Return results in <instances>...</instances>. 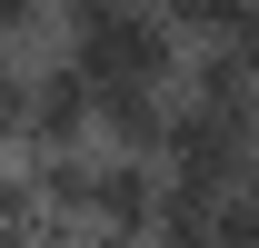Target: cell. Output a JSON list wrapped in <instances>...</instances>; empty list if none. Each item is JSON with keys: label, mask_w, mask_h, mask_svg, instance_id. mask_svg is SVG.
Returning a JSON list of instances; mask_svg holds the SVG:
<instances>
[{"label": "cell", "mask_w": 259, "mask_h": 248, "mask_svg": "<svg viewBox=\"0 0 259 248\" xmlns=\"http://www.w3.org/2000/svg\"><path fill=\"white\" fill-rule=\"evenodd\" d=\"M90 139V70L70 50H40L30 60V119H20V149H80Z\"/></svg>", "instance_id": "2"}, {"label": "cell", "mask_w": 259, "mask_h": 248, "mask_svg": "<svg viewBox=\"0 0 259 248\" xmlns=\"http://www.w3.org/2000/svg\"><path fill=\"white\" fill-rule=\"evenodd\" d=\"M169 99H180V90H160V80H90V139H100V149H140V159H160Z\"/></svg>", "instance_id": "4"}, {"label": "cell", "mask_w": 259, "mask_h": 248, "mask_svg": "<svg viewBox=\"0 0 259 248\" xmlns=\"http://www.w3.org/2000/svg\"><path fill=\"white\" fill-rule=\"evenodd\" d=\"M150 10H160L180 40H229L239 20H249V0H150Z\"/></svg>", "instance_id": "7"}, {"label": "cell", "mask_w": 259, "mask_h": 248, "mask_svg": "<svg viewBox=\"0 0 259 248\" xmlns=\"http://www.w3.org/2000/svg\"><path fill=\"white\" fill-rule=\"evenodd\" d=\"M0 40L10 50H60V0H0Z\"/></svg>", "instance_id": "8"}, {"label": "cell", "mask_w": 259, "mask_h": 248, "mask_svg": "<svg viewBox=\"0 0 259 248\" xmlns=\"http://www.w3.org/2000/svg\"><path fill=\"white\" fill-rule=\"evenodd\" d=\"M249 149H259V139H239L220 109L169 99V129H160V179H169V189H199V199H220V189H239Z\"/></svg>", "instance_id": "1"}, {"label": "cell", "mask_w": 259, "mask_h": 248, "mask_svg": "<svg viewBox=\"0 0 259 248\" xmlns=\"http://www.w3.org/2000/svg\"><path fill=\"white\" fill-rule=\"evenodd\" d=\"M209 248H259V189H220L209 199Z\"/></svg>", "instance_id": "9"}, {"label": "cell", "mask_w": 259, "mask_h": 248, "mask_svg": "<svg viewBox=\"0 0 259 248\" xmlns=\"http://www.w3.org/2000/svg\"><path fill=\"white\" fill-rule=\"evenodd\" d=\"M90 139H80V149H20V169H30V189H40V209L50 218H70V228H80V209H90Z\"/></svg>", "instance_id": "5"}, {"label": "cell", "mask_w": 259, "mask_h": 248, "mask_svg": "<svg viewBox=\"0 0 259 248\" xmlns=\"http://www.w3.org/2000/svg\"><path fill=\"white\" fill-rule=\"evenodd\" d=\"M140 248H209V199H199V189H169V179H160V209H150Z\"/></svg>", "instance_id": "6"}, {"label": "cell", "mask_w": 259, "mask_h": 248, "mask_svg": "<svg viewBox=\"0 0 259 248\" xmlns=\"http://www.w3.org/2000/svg\"><path fill=\"white\" fill-rule=\"evenodd\" d=\"M80 248H140V238H120V228H80Z\"/></svg>", "instance_id": "10"}, {"label": "cell", "mask_w": 259, "mask_h": 248, "mask_svg": "<svg viewBox=\"0 0 259 248\" xmlns=\"http://www.w3.org/2000/svg\"><path fill=\"white\" fill-rule=\"evenodd\" d=\"M0 50H10V40H0Z\"/></svg>", "instance_id": "11"}, {"label": "cell", "mask_w": 259, "mask_h": 248, "mask_svg": "<svg viewBox=\"0 0 259 248\" xmlns=\"http://www.w3.org/2000/svg\"><path fill=\"white\" fill-rule=\"evenodd\" d=\"M249 10H259V0H249Z\"/></svg>", "instance_id": "12"}, {"label": "cell", "mask_w": 259, "mask_h": 248, "mask_svg": "<svg viewBox=\"0 0 259 248\" xmlns=\"http://www.w3.org/2000/svg\"><path fill=\"white\" fill-rule=\"evenodd\" d=\"M90 149H100V139H90ZM150 209H160V159L100 149V159H90V209H80V228H120V238H140Z\"/></svg>", "instance_id": "3"}]
</instances>
